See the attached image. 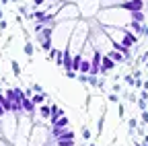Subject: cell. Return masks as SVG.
I'll list each match as a JSON object with an SVG mask.
<instances>
[{
    "label": "cell",
    "mask_w": 148,
    "mask_h": 146,
    "mask_svg": "<svg viewBox=\"0 0 148 146\" xmlns=\"http://www.w3.org/2000/svg\"><path fill=\"white\" fill-rule=\"evenodd\" d=\"M142 119H144V121L148 123V113H144V115H142Z\"/></svg>",
    "instance_id": "obj_14"
},
{
    "label": "cell",
    "mask_w": 148,
    "mask_h": 146,
    "mask_svg": "<svg viewBox=\"0 0 148 146\" xmlns=\"http://www.w3.org/2000/svg\"><path fill=\"white\" fill-rule=\"evenodd\" d=\"M43 101H45V95H43V93L33 95V103H35V105H43Z\"/></svg>",
    "instance_id": "obj_9"
},
{
    "label": "cell",
    "mask_w": 148,
    "mask_h": 146,
    "mask_svg": "<svg viewBox=\"0 0 148 146\" xmlns=\"http://www.w3.org/2000/svg\"><path fill=\"white\" fill-rule=\"evenodd\" d=\"M56 146H74V140H56Z\"/></svg>",
    "instance_id": "obj_10"
},
{
    "label": "cell",
    "mask_w": 148,
    "mask_h": 146,
    "mask_svg": "<svg viewBox=\"0 0 148 146\" xmlns=\"http://www.w3.org/2000/svg\"><path fill=\"white\" fill-rule=\"evenodd\" d=\"M62 115H64V111H62V109H60L58 105H51V117H49V121H51V123H53V121H58Z\"/></svg>",
    "instance_id": "obj_7"
},
{
    "label": "cell",
    "mask_w": 148,
    "mask_h": 146,
    "mask_svg": "<svg viewBox=\"0 0 148 146\" xmlns=\"http://www.w3.org/2000/svg\"><path fill=\"white\" fill-rule=\"evenodd\" d=\"M25 51H27V53H29V56H31V53H33V47H31V45L27 43V45H25Z\"/></svg>",
    "instance_id": "obj_12"
},
{
    "label": "cell",
    "mask_w": 148,
    "mask_h": 146,
    "mask_svg": "<svg viewBox=\"0 0 148 146\" xmlns=\"http://www.w3.org/2000/svg\"><path fill=\"white\" fill-rule=\"evenodd\" d=\"M33 2H35V6H43V4H45V0H33Z\"/></svg>",
    "instance_id": "obj_11"
},
{
    "label": "cell",
    "mask_w": 148,
    "mask_h": 146,
    "mask_svg": "<svg viewBox=\"0 0 148 146\" xmlns=\"http://www.w3.org/2000/svg\"><path fill=\"white\" fill-rule=\"evenodd\" d=\"M35 103H33V99H29V95L23 99V115H33L35 113Z\"/></svg>",
    "instance_id": "obj_4"
},
{
    "label": "cell",
    "mask_w": 148,
    "mask_h": 146,
    "mask_svg": "<svg viewBox=\"0 0 148 146\" xmlns=\"http://www.w3.org/2000/svg\"><path fill=\"white\" fill-rule=\"evenodd\" d=\"M51 127H53V136H58L62 130H68V117L62 115L58 121H53V123H51Z\"/></svg>",
    "instance_id": "obj_3"
},
{
    "label": "cell",
    "mask_w": 148,
    "mask_h": 146,
    "mask_svg": "<svg viewBox=\"0 0 148 146\" xmlns=\"http://www.w3.org/2000/svg\"><path fill=\"white\" fill-rule=\"evenodd\" d=\"M119 8L127 10V12H136V10H144V0H123L119 4Z\"/></svg>",
    "instance_id": "obj_1"
},
{
    "label": "cell",
    "mask_w": 148,
    "mask_h": 146,
    "mask_svg": "<svg viewBox=\"0 0 148 146\" xmlns=\"http://www.w3.org/2000/svg\"><path fill=\"white\" fill-rule=\"evenodd\" d=\"M121 43H123L125 47H132L134 43H138V35H136L134 31H130V29H123V33H121Z\"/></svg>",
    "instance_id": "obj_2"
},
{
    "label": "cell",
    "mask_w": 148,
    "mask_h": 146,
    "mask_svg": "<svg viewBox=\"0 0 148 146\" xmlns=\"http://www.w3.org/2000/svg\"><path fill=\"white\" fill-rule=\"evenodd\" d=\"M92 70V64H90V58H84L82 64H80V74H90Z\"/></svg>",
    "instance_id": "obj_8"
},
{
    "label": "cell",
    "mask_w": 148,
    "mask_h": 146,
    "mask_svg": "<svg viewBox=\"0 0 148 146\" xmlns=\"http://www.w3.org/2000/svg\"><path fill=\"white\" fill-rule=\"evenodd\" d=\"M105 56H109L115 64H119V62H123V60H125V56H123L119 49H111V51H107V53H105Z\"/></svg>",
    "instance_id": "obj_6"
},
{
    "label": "cell",
    "mask_w": 148,
    "mask_h": 146,
    "mask_svg": "<svg viewBox=\"0 0 148 146\" xmlns=\"http://www.w3.org/2000/svg\"><path fill=\"white\" fill-rule=\"evenodd\" d=\"M113 66H115L113 60H111L109 56H103V62H101V74H105V72H109V70H113Z\"/></svg>",
    "instance_id": "obj_5"
},
{
    "label": "cell",
    "mask_w": 148,
    "mask_h": 146,
    "mask_svg": "<svg viewBox=\"0 0 148 146\" xmlns=\"http://www.w3.org/2000/svg\"><path fill=\"white\" fill-rule=\"evenodd\" d=\"M4 115H8V113H6V111H4V109H2V107H0V119H2V117H4Z\"/></svg>",
    "instance_id": "obj_13"
}]
</instances>
